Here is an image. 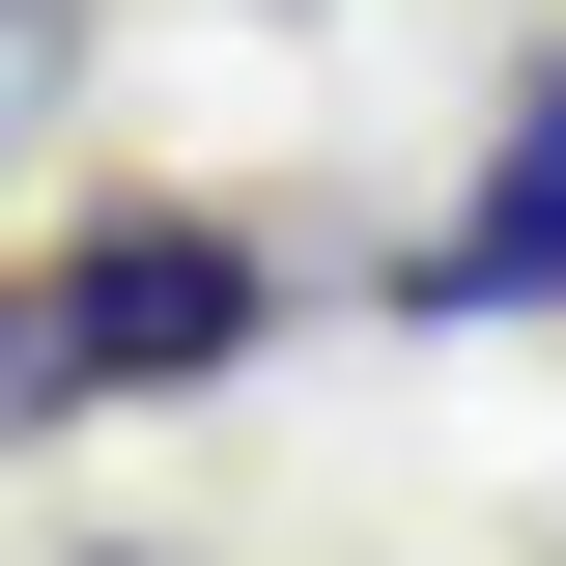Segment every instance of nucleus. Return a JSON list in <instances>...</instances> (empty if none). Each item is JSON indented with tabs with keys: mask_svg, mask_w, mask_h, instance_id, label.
Instances as JSON below:
<instances>
[{
	"mask_svg": "<svg viewBox=\"0 0 566 566\" xmlns=\"http://www.w3.org/2000/svg\"><path fill=\"white\" fill-rule=\"evenodd\" d=\"M57 312H85V397H227L283 340V255L227 199H85L57 227Z\"/></svg>",
	"mask_w": 566,
	"mask_h": 566,
	"instance_id": "obj_1",
	"label": "nucleus"
},
{
	"mask_svg": "<svg viewBox=\"0 0 566 566\" xmlns=\"http://www.w3.org/2000/svg\"><path fill=\"white\" fill-rule=\"evenodd\" d=\"M397 312H566V57L510 85V142H482V199L397 255Z\"/></svg>",
	"mask_w": 566,
	"mask_h": 566,
	"instance_id": "obj_2",
	"label": "nucleus"
},
{
	"mask_svg": "<svg viewBox=\"0 0 566 566\" xmlns=\"http://www.w3.org/2000/svg\"><path fill=\"white\" fill-rule=\"evenodd\" d=\"M29 424H85V312H57V255H0V453Z\"/></svg>",
	"mask_w": 566,
	"mask_h": 566,
	"instance_id": "obj_3",
	"label": "nucleus"
},
{
	"mask_svg": "<svg viewBox=\"0 0 566 566\" xmlns=\"http://www.w3.org/2000/svg\"><path fill=\"white\" fill-rule=\"evenodd\" d=\"M57 57H85V0H0V142L57 114Z\"/></svg>",
	"mask_w": 566,
	"mask_h": 566,
	"instance_id": "obj_4",
	"label": "nucleus"
}]
</instances>
